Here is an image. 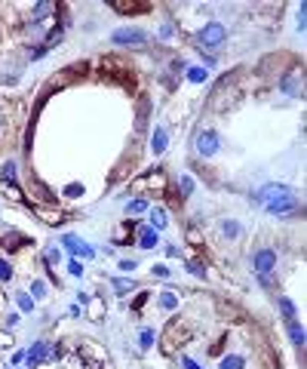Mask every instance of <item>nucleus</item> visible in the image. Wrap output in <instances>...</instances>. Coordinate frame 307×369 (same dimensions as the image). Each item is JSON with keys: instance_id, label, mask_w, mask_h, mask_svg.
<instances>
[{"instance_id": "f257e3e1", "label": "nucleus", "mask_w": 307, "mask_h": 369, "mask_svg": "<svg viewBox=\"0 0 307 369\" xmlns=\"http://www.w3.org/2000/svg\"><path fill=\"white\" fill-rule=\"evenodd\" d=\"M286 197H292V191H289L286 185H264V188L258 191V200H261L264 206L277 203V200H286Z\"/></svg>"}, {"instance_id": "f03ea898", "label": "nucleus", "mask_w": 307, "mask_h": 369, "mask_svg": "<svg viewBox=\"0 0 307 369\" xmlns=\"http://www.w3.org/2000/svg\"><path fill=\"white\" fill-rule=\"evenodd\" d=\"M62 246H68L71 255H83V258H93V255H96L93 246H86L77 234H65V237H62Z\"/></svg>"}, {"instance_id": "7ed1b4c3", "label": "nucleus", "mask_w": 307, "mask_h": 369, "mask_svg": "<svg viewBox=\"0 0 307 369\" xmlns=\"http://www.w3.org/2000/svg\"><path fill=\"white\" fill-rule=\"evenodd\" d=\"M200 43H206V46H218L221 40H224V25H218V22H212V25H206L203 31H200V37H197Z\"/></svg>"}, {"instance_id": "20e7f679", "label": "nucleus", "mask_w": 307, "mask_h": 369, "mask_svg": "<svg viewBox=\"0 0 307 369\" xmlns=\"http://www.w3.org/2000/svg\"><path fill=\"white\" fill-rule=\"evenodd\" d=\"M274 261H277V255L270 252V249H261L258 255H255V271H258V277L264 280V277H270V271H274Z\"/></svg>"}, {"instance_id": "39448f33", "label": "nucleus", "mask_w": 307, "mask_h": 369, "mask_svg": "<svg viewBox=\"0 0 307 369\" xmlns=\"http://www.w3.org/2000/svg\"><path fill=\"white\" fill-rule=\"evenodd\" d=\"M114 43H123V46L144 43V31H138V28H120V31H114Z\"/></svg>"}, {"instance_id": "423d86ee", "label": "nucleus", "mask_w": 307, "mask_h": 369, "mask_svg": "<svg viewBox=\"0 0 307 369\" xmlns=\"http://www.w3.org/2000/svg\"><path fill=\"white\" fill-rule=\"evenodd\" d=\"M135 191H144V188H154V191H163L166 188V175L163 172H160V169H154L151 175H148V179H138L135 185H132Z\"/></svg>"}, {"instance_id": "0eeeda50", "label": "nucleus", "mask_w": 307, "mask_h": 369, "mask_svg": "<svg viewBox=\"0 0 307 369\" xmlns=\"http://www.w3.org/2000/svg\"><path fill=\"white\" fill-rule=\"evenodd\" d=\"M197 151H200L203 157H212L215 151H218V135H215V132H203L200 138H197Z\"/></svg>"}, {"instance_id": "6e6552de", "label": "nucleus", "mask_w": 307, "mask_h": 369, "mask_svg": "<svg viewBox=\"0 0 307 369\" xmlns=\"http://www.w3.org/2000/svg\"><path fill=\"white\" fill-rule=\"evenodd\" d=\"M49 357H52V348L46 342H37L31 348V354H28V366H37L40 360H49Z\"/></svg>"}, {"instance_id": "1a4fd4ad", "label": "nucleus", "mask_w": 307, "mask_h": 369, "mask_svg": "<svg viewBox=\"0 0 307 369\" xmlns=\"http://www.w3.org/2000/svg\"><path fill=\"white\" fill-rule=\"evenodd\" d=\"M138 243H141V249H154L157 246V231L154 228H138Z\"/></svg>"}, {"instance_id": "9d476101", "label": "nucleus", "mask_w": 307, "mask_h": 369, "mask_svg": "<svg viewBox=\"0 0 307 369\" xmlns=\"http://www.w3.org/2000/svg\"><path fill=\"white\" fill-rule=\"evenodd\" d=\"M188 329H191V323H185V320H175V323H172V336H178V339H182ZM163 351H172V339H163Z\"/></svg>"}, {"instance_id": "9b49d317", "label": "nucleus", "mask_w": 307, "mask_h": 369, "mask_svg": "<svg viewBox=\"0 0 307 369\" xmlns=\"http://www.w3.org/2000/svg\"><path fill=\"white\" fill-rule=\"evenodd\" d=\"M37 216H40L46 225H62V222H65L59 209H43V206H37Z\"/></svg>"}, {"instance_id": "f8f14e48", "label": "nucleus", "mask_w": 307, "mask_h": 369, "mask_svg": "<svg viewBox=\"0 0 307 369\" xmlns=\"http://www.w3.org/2000/svg\"><path fill=\"white\" fill-rule=\"evenodd\" d=\"M151 225H154V231H163V228L169 225V216H166V209H154V213H151Z\"/></svg>"}, {"instance_id": "ddd939ff", "label": "nucleus", "mask_w": 307, "mask_h": 369, "mask_svg": "<svg viewBox=\"0 0 307 369\" xmlns=\"http://www.w3.org/2000/svg\"><path fill=\"white\" fill-rule=\"evenodd\" d=\"M289 336H292L295 348H301V345H304V329H301V323H298V320H289Z\"/></svg>"}, {"instance_id": "4468645a", "label": "nucleus", "mask_w": 307, "mask_h": 369, "mask_svg": "<svg viewBox=\"0 0 307 369\" xmlns=\"http://www.w3.org/2000/svg\"><path fill=\"white\" fill-rule=\"evenodd\" d=\"M117 12H126V15H132V12H144L148 9V3H111Z\"/></svg>"}, {"instance_id": "2eb2a0df", "label": "nucleus", "mask_w": 307, "mask_h": 369, "mask_svg": "<svg viewBox=\"0 0 307 369\" xmlns=\"http://www.w3.org/2000/svg\"><path fill=\"white\" fill-rule=\"evenodd\" d=\"M89 314H93V320L104 317V302H102V298H89Z\"/></svg>"}, {"instance_id": "dca6fc26", "label": "nucleus", "mask_w": 307, "mask_h": 369, "mask_svg": "<svg viewBox=\"0 0 307 369\" xmlns=\"http://www.w3.org/2000/svg\"><path fill=\"white\" fill-rule=\"evenodd\" d=\"M144 209H148V200H144V197H138V200H129V206H126V213H129V216H141Z\"/></svg>"}, {"instance_id": "f3484780", "label": "nucleus", "mask_w": 307, "mask_h": 369, "mask_svg": "<svg viewBox=\"0 0 307 369\" xmlns=\"http://www.w3.org/2000/svg\"><path fill=\"white\" fill-rule=\"evenodd\" d=\"M166 142H169V138H166V129H157V132H154V151L163 154V151H166Z\"/></svg>"}, {"instance_id": "a211bd4d", "label": "nucleus", "mask_w": 307, "mask_h": 369, "mask_svg": "<svg viewBox=\"0 0 307 369\" xmlns=\"http://www.w3.org/2000/svg\"><path fill=\"white\" fill-rule=\"evenodd\" d=\"M15 302H19V311H22V314L34 311V298H31V295H25V292H19V298H15Z\"/></svg>"}, {"instance_id": "6ab92c4d", "label": "nucleus", "mask_w": 307, "mask_h": 369, "mask_svg": "<svg viewBox=\"0 0 307 369\" xmlns=\"http://www.w3.org/2000/svg\"><path fill=\"white\" fill-rule=\"evenodd\" d=\"M188 80L191 83H203L206 80V68H188Z\"/></svg>"}, {"instance_id": "aec40b11", "label": "nucleus", "mask_w": 307, "mask_h": 369, "mask_svg": "<svg viewBox=\"0 0 307 369\" xmlns=\"http://www.w3.org/2000/svg\"><path fill=\"white\" fill-rule=\"evenodd\" d=\"M221 369H243V357H237V354H233V357H224V360H221Z\"/></svg>"}, {"instance_id": "412c9836", "label": "nucleus", "mask_w": 307, "mask_h": 369, "mask_svg": "<svg viewBox=\"0 0 307 369\" xmlns=\"http://www.w3.org/2000/svg\"><path fill=\"white\" fill-rule=\"evenodd\" d=\"M160 305H163L166 311H175V305H178V298H175L172 292H163V295H160Z\"/></svg>"}, {"instance_id": "4be33fe9", "label": "nucleus", "mask_w": 307, "mask_h": 369, "mask_svg": "<svg viewBox=\"0 0 307 369\" xmlns=\"http://www.w3.org/2000/svg\"><path fill=\"white\" fill-rule=\"evenodd\" d=\"M3 179H6V182H15V179H19V172H15V163H12V160L3 163Z\"/></svg>"}, {"instance_id": "5701e85b", "label": "nucleus", "mask_w": 307, "mask_h": 369, "mask_svg": "<svg viewBox=\"0 0 307 369\" xmlns=\"http://www.w3.org/2000/svg\"><path fill=\"white\" fill-rule=\"evenodd\" d=\"M52 12H56V6H52V3H37V6H34V15H37V19H43V15H52Z\"/></svg>"}, {"instance_id": "b1692460", "label": "nucleus", "mask_w": 307, "mask_h": 369, "mask_svg": "<svg viewBox=\"0 0 307 369\" xmlns=\"http://www.w3.org/2000/svg\"><path fill=\"white\" fill-rule=\"evenodd\" d=\"M221 231H224V237H240V225L237 222H224Z\"/></svg>"}, {"instance_id": "393cba45", "label": "nucleus", "mask_w": 307, "mask_h": 369, "mask_svg": "<svg viewBox=\"0 0 307 369\" xmlns=\"http://www.w3.org/2000/svg\"><path fill=\"white\" fill-rule=\"evenodd\" d=\"M43 295H46L43 280H34V283H31V298H43Z\"/></svg>"}, {"instance_id": "a878e982", "label": "nucleus", "mask_w": 307, "mask_h": 369, "mask_svg": "<svg viewBox=\"0 0 307 369\" xmlns=\"http://www.w3.org/2000/svg\"><path fill=\"white\" fill-rule=\"evenodd\" d=\"M280 308H283V314H286V320H292V317H295V305L289 302V298H280Z\"/></svg>"}, {"instance_id": "bb28decb", "label": "nucleus", "mask_w": 307, "mask_h": 369, "mask_svg": "<svg viewBox=\"0 0 307 369\" xmlns=\"http://www.w3.org/2000/svg\"><path fill=\"white\" fill-rule=\"evenodd\" d=\"M114 289L117 292H129V289H135V280H114Z\"/></svg>"}, {"instance_id": "cd10ccee", "label": "nucleus", "mask_w": 307, "mask_h": 369, "mask_svg": "<svg viewBox=\"0 0 307 369\" xmlns=\"http://www.w3.org/2000/svg\"><path fill=\"white\" fill-rule=\"evenodd\" d=\"M151 342H154V332H151V329H141V336H138L141 351H144V348H151Z\"/></svg>"}, {"instance_id": "c85d7f7f", "label": "nucleus", "mask_w": 307, "mask_h": 369, "mask_svg": "<svg viewBox=\"0 0 307 369\" xmlns=\"http://www.w3.org/2000/svg\"><path fill=\"white\" fill-rule=\"evenodd\" d=\"M68 271H71V277H83V265H80L77 258H71V261H68Z\"/></svg>"}, {"instance_id": "c756f323", "label": "nucleus", "mask_w": 307, "mask_h": 369, "mask_svg": "<svg viewBox=\"0 0 307 369\" xmlns=\"http://www.w3.org/2000/svg\"><path fill=\"white\" fill-rule=\"evenodd\" d=\"M191 194H194V179L185 175V179H182V197H191Z\"/></svg>"}, {"instance_id": "7c9ffc66", "label": "nucleus", "mask_w": 307, "mask_h": 369, "mask_svg": "<svg viewBox=\"0 0 307 369\" xmlns=\"http://www.w3.org/2000/svg\"><path fill=\"white\" fill-rule=\"evenodd\" d=\"M188 271H194V274L200 277V280L206 277V271H203V265H200V261H191V258H188Z\"/></svg>"}, {"instance_id": "2f4dec72", "label": "nucleus", "mask_w": 307, "mask_h": 369, "mask_svg": "<svg viewBox=\"0 0 307 369\" xmlns=\"http://www.w3.org/2000/svg\"><path fill=\"white\" fill-rule=\"evenodd\" d=\"M83 194V185H68L65 188V197H80Z\"/></svg>"}, {"instance_id": "473e14b6", "label": "nucleus", "mask_w": 307, "mask_h": 369, "mask_svg": "<svg viewBox=\"0 0 307 369\" xmlns=\"http://www.w3.org/2000/svg\"><path fill=\"white\" fill-rule=\"evenodd\" d=\"M9 277H12V268L6 265L3 258H0V280H9Z\"/></svg>"}, {"instance_id": "72a5a7b5", "label": "nucleus", "mask_w": 307, "mask_h": 369, "mask_svg": "<svg viewBox=\"0 0 307 369\" xmlns=\"http://www.w3.org/2000/svg\"><path fill=\"white\" fill-rule=\"evenodd\" d=\"M0 348H12V336L3 332V329H0Z\"/></svg>"}, {"instance_id": "f704fd0d", "label": "nucleus", "mask_w": 307, "mask_h": 369, "mask_svg": "<svg viewBox=\"0 0 307 369\" xmlns=\"http://www.w3.org/2000/svg\"><path fill=\"white\" fill-rule=\"evenodd\" d=\"M188 240H194V243H203V237H200V231H197V228H188Z\"/></svg>"}, {"instance_id": "c9c22d12", "label": "nucleus", "mask_w": 307, "mask_h": 369, "mask_svg": "<svg viewBox=\"0 0 307 369\" xmlns=\"http://www.w3.org/2000/svg\"><path fill=\"white\" fill-rule=\"evenodd\" d=\"M154 277H169V268L166 265H154Z\"/></svg>"}, {"instance_id": "e433bc0d", "label": "nucleus", "mask_w": 307, "mask_h": 369, "mask_svg": "<svg viewBox=\"0 0 307 369\" xmlns=\"http://www.w3.org/2000/svg\"><path fill=\"white\" fill-rule=\"evenodd\" d=\"M83 369H104V360H86Z\"/></svg>"}, {"instance_id": "4c0bfd02", "label": "nucleus", "mask_w": 307, "mask_h": 369, "mask_svg": "<svg viewBox=\"0 0 307 369\" xmlns=\"http://www.w3.org/2000/svg\"><path fill=\"white\" fill-rule=\"evenodd\" d=\"M22 360H28V354H25V351H15V354H12V366H19Z\"/></svg>"}, {"instance_id": "58836bf2", "label": "nucleus", "mask_w": 307, "mask_h": 369, "mask_svg": "<svg viewBox=\"0 0 307 369\" xmlns=\"http://www.w3.org/2000/svg\"><path fill=\"white\" fill-rule=\"evenodd\" d=\"M160 37H163V40L172 37V25H163V28H160Z\"/></svg>"}, {"instance_id": "ea45409f", "label": "nucleus", "mask_w": 307, "mask_h": 369, "mask_svg": "<svg viewBox=\"0 0 307 369\" xmlns=\"http://www.w3.org/2000/svg\"><path fill=\"white\" fill-rule=\"evenodd\" d=\"M182 369H200V366H197L191 357H185V360H182Z\"/></svg>"}, {"instance_id": "a19ab883", "label": "nucleus", "mask_w": 307, "mask_h": 369, "mask_svg": "<svg viewBox=\"0 0 307 369\" xmlns=\"http://www.w3.org/2000/svg\"><path fill=\"white\" fill-rule=\"evenodd\" d=\"M0 305H3V292H0Z\"/></svg>"}]
</instances>
